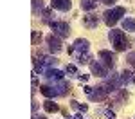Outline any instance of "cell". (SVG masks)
Listing matches in <instances>:
<instances>
[{
	"mask_svg": "<svg viewBox=\"0 0 135 119\" xmlns=\"http://www.w3.org/2000/svg\"><path fill=\"white\" fill-rule=\"evenodd\" d=\"M32 119H47V117H43V116H36V114H34V116H32Z\"/></svg>",
	"mask_w": 135,
	"mask_h": 119,
	"instance_id": "4dcf8cb0",
	"label": "cell"
},
{
	"mask_svg": "<svg viewBox=\"0 0 135 119\" xmlns=\"http://www.w3.org/2000/svg\"><path fill=\"white\" fill-rule=\"evenodd\" d=\"M90 70H92V76H95V78H106L108 76V67H104L101 61H92Z\"/></svg>",
	"mask_w": 135,
	"mask_h": 119,
	"instance_id": "ba28073f",
	"label": "cell"
},
{
	"mask_svg": "<svg viewBox=\"0 0 135 119\" xmlns=\"http://www.w3.org/2000/svg\"><path fill=\"white\" fill-rule=\"evenodd\" d=\"M81 119H83V117H81Z\"/></svg>",
	"mask_w": 135,
	"mask_h": 119,
	"instance_id": "1f68e13d",
	"label": "cell"
},
{
	"mask_svg": "<svg viewBox=\"0 0 135 119\" xmlns=\"http://www.w3.org/2000/svg\"><path fill=\"white\" fill-rule=\"evenodd\" d=\"M88 97H90V101H104V99H108V90H106L103 85L92 87V90H90Z\"/></svg>",
	"mask_w": 135,
	"mask_h": 119,
	"instance_id": "5b68a950",
	"label": "cell"
},
{
	"mask_svg": "<svg viewBox=\"0 0 135 119\" xmlns=\"http://www.w3.org/2000/svg\"><path fill=\"white\" fill-rule=\"evenodd\" d=\"M108 38H110V42H112V45H114V49L117 53L130 49V42H128L126 32L123 29H112V31L108 32Z\"/></svg>",
	"mask_w": 135,
	"mask_h": 119,
	"instance_id": "6da1fadb",
	"label": "cell"
},
{
	"mask_svg": "<svg viewBox=\"0 0 135 119\" xmlns=\"http://www.w3.org/2000/svg\"><path fill=\"white\" fill-rule=\"evenodd\" d=\"M126 15V9L124 7H119V6H115V7H110V9L104 11L103 15V22L108 25V27H114L117 22L121 20L123 16Z\"/></svg>",
	"mask_w": 135,
	"mask_h": 119,
	"instance_id": "7a4b0ae2",
	"label": "cell"
},
{
	"mask_svg": "<svg viewBox=\"0 0 135 119\" xmlns=\"http://www.w3.org/2000/svg\"><path fill=\"white\" fill-rule=\"evenodd\" d=\"M74 45V54H81V53H88V49H90V42L86 40V38H78L76 42L72 43Z\"/></svg>",
	"mask_w": 135,
	"mask_h": 119,
	"instance_id": "30bf717a",
	"label": "cell"
},
{
	"mask_svg": "<svg viewBox=\"0 0 135 119\" xmlns=\"http://www.w3.org/2000/svg\"><path fill=\"white\" fill-rule=\"evenodd\" d=\"M123 31L135 32V18L133 16H126V18H123Z\"/></svg>",
	"mask_w": 135,
	"mask_h": 119,
	"instance_id": "ac0fdd59",
	"label": "cell"
},
{
	"mask_svg": "<svg viewBox=\"0 0 135 119\" xmlns=\"http://www.w3.org/2000/svg\"><path fill=\"white\" fill-rule=\"evenodd\" d=\"M40 40H42V32L40 31H32V45H36Z\"/></svg>",
	"mask_w": 135,
	"mask_h": 119,
	"instance_id": "d4e9b609",
	"label": "cell"
},
{
	"mask_svg": "<svg viewBox=\"0 0 135 119\" xmlns=\"http://www.w3.org/2000/svg\"><path fill=\"white\" fill-rule=\"evenodd\" d=\"M52 27V32L56 34V36H60V38H67L69 34H70V25L67 23V22H61V20H52L49 23Z\"/></svg>",
	"mask_w": 135,
	"mask_h": 119,
	"instance_id": "277c9868",
	"label": "cell"
},
{
	"mask_svg": "<svg viewBox=\"0 0 135 119\" xmlns=\"http://www.w3.org/2000/svg\"><path fill=\"white\" fill-rule=\"evenodd\" d=\"M70 107L76 108V110H79V112H86V110H88V107H86V105H81L79 101H70Z\"/></svg>",
	"mask_w": 135,
	"mask_h": 119,
	"instance_id": "7402d4cb",
	"label": "cell"
},
{
	"mask_svg": "<svg viewBox=\"0 0 135 119\" xmlns=\"http://www.w3.org/2000/svg\"><path fill=\"white\" fill-rule=\"evenodd\" d=\"M78 78H79L81 81H86V79H88V74H78Z\"/></svg>",
	"mask_w": 135,
	"mask_h": 119,
	"instance_id": "83f0119b",
	"label": "cell"
},
{
	"mask_svg": "<svg viewBox=\"0 0 135 119\" xmlns=\"http://www.w3.org/2000/svg\"><path fill=\"white\" fill-rule=\"evenodd\" d=\"M43 110L49 112V114H56V112L60 110V105L54 103L52 99H45V101H43Z\"/></svg>",
	"mask_w": 135,
	"mask_h": 119,
	"instance_id": "2e32d148",
	"label": "cell"
},
{
	"mask_svg": "<svg viewBox=\"0 0 135 119\" xmlns=\"http://www.w3.org/2000/svg\"><path fill=\"white\" fill-rule=\"evenodd\" d=\"M42 18L45 23H51L52 22V9H43L42 11Z\"/></svg>",
	"mask_w": 135,
	"mask_h": 119,
	"instance_id": "44dd1931",
	"label": "cell"
},
{
	"mask_svg": "<svg viewBox=\"0 0 135 119\" xmlns=\"http://www.w3.org/2000/svg\"><path fill=\"white\" fill-rule=\"evenodd\" d=\"M47 45H49V51H51L52 54H58V53H61V51H63L61 38H60V36H56L54 32L47 36Z\"/></svg>",
	"mask_w": 135,
	"mask_h": 119,
	"instance_id": "8992f818",
	"label": "cell"
},
{
	"mask_svg": "<svg viewBox=\"0 0 135 119\" xmlns=\"http://www.w3.org/2000/svg\"><path fill=\"white\" fill-rule=\"evenodd\" d=\"M121 79H123V85H130V83H135V72L133 70H123L121 72Z\"/></svg>",
	"mask_w": 135,
	"mask_h": 119,
	"instance_id": "9a60e30c",
	"label": "cell"
},
{
	"mask_svg": "<svg viewBox=\"0 0 135 119\" xmlns=\"http://www.w3.org/2000/svg\"><path fill=\"white\" fill-rule=\"evenodd\" d=\"M103 87L108 90V94H110V92H119L121 87H123L121 74H114V72H112V76H106L104 81H103Z\"/></svg>",
	"mask_w": 135,
	"mask_h": 119,
	"instance_id": "3957f363",
	"label": "cell"
},
{
	"mask_svg": "<svg viewBox=\"0 0 135 119\" xmlns=\"http://www.w3.org/2000/svg\"><path fill=\"white\" fill-rule=\"evenodd\" d=\"M126 63L135 69V51H130V53L126 54Z\"/></svg>",
	"mask_w": 135,
	"mask_h": 119,
	"instance_id": "603a6c76",
	"label": "cell"
},
{
	"mask_svg": "<svg viewBox=\"0 0 135 119\" xmlns=\"http://www.w3.org/2000/svg\"><path fill=\"white\" fill-rule=\"evenodd\" d=\"M32 88H38V78H36V72L32 74Z\"/></svg>",
	"mask_w": 135,
	"mask_h": 119,
	"instance_id": "4316f807",
	"label": "cell"
},
{
	"mask_svg": "<svg viewBox=\"0 0 135 119\" xmlns=\"http://www.w3.org/2000/svg\"><path fill=\"white\" fill-rule=\"evenodd\" d=\"M43 76H45V78H47L49 81H52V83H58V81H63V78H65V74H63L61 70H58V69H54V67H51V69H47Z\"/></svg>",
	"mask_w": 135,
	"mask_h": 119,
	"instance_id": "9c48e42d",
	"label": "cell"
},
{
	"mask_svg": "<svg viewBox=\"0 0 135 119\" xmlns=\"http://www.w3.org/2000/svg\"><path fill=\"white\" fill-rule=\"evenodd\" d=\"M40 94H42L45 99L60 97V96H58V92H56V88H54V85H42V87H40Z\"/></svg>",
	"mask_w": 135,
	"mask_h": 119,
	"instance_id": "8fae6325",
	"label": "cell"
},
{
	"mask_svg": "<svg viewBox=\"0 0 135 119\" xmlns=\"http://www.w3.org/2000/svg\"><path fill=\"white\" fill-rule=\"evenodd\" d=\"M54 88H56L58 96H67L69 90H70V85L67 81H58V83H54Z\"/></svg>",
	"mask_w": 135,
	"mask_h": 119,
	"instance_id": "5bb4252c",
	"label": "cell"
},
{
	"mask_svg": "<svg viewBox=\"0 0 135 119\" xmlns=\"http://www.w3.org/2000/svg\"><path fill=\"white\" fill-rule=\"evenodd\" d=\"M51 7L58 11H70L72 2L70 0H51Z\"/></svg>",
	"mask_w": 135,
	"mask_h": 119,
	"instance_id": "7c38bea8",
	"label": "cell"
},
{
	"mask_svg": "<svg viewBox=\"0 0 135 119\" xmlns=\"http://www.w3.org/2000/svg\"><path fill=\"white\" fill-rule=\"evenodd\" d=\"M97 4H101V0H81L79 6L83 11H94L97 7Z\"/></svg>",
	"mask_w": 135,
	"mask_h": 119,
	"instance_id": "e0dca14e",
	"label": "cell"
},
{
	"mask_svg": "<svg viewBox=\"0 0 135 119\" xmlns=\"http://www.w3.org/2000/svg\"><path fill=\"white\" fill-rule=\"evenodd\" d=\"M65 72L70 74V76H74V74H78V69H76V65L69 63V65H67V69H65Z\"/></svg>",
	"mask_w": 135,
	"mask_h": 119,
	"instance_id": "cb8c5ba5",
	"label": "cell"
},
{
	"mask_svg": "<svg viewBox=\"0 0 135 119\" xmlns=\"http://www.w3.org/2000/svg\"><path fill=\"white\" fill-rule=\"evenodd\" d=\"M83 25H85V27H88V29H95V27L99 25V16L94 15V13L83 16Z\"/></svg>",
	"mask_w": 135,
	"mask_h": 119,
	"instance_id": "4fadbf2b",
	"label": "cell"
},
{
	"mask_svg": "<svg viewBox=\"0 0 135 119\" xmlns=\"http://www.w3.org/2000/svg\"><path fill=\"white\" fill-rule=\"evenodd\" d=\"M115 2H117V0H101V4L108 6V7H115Z\"/></svg>",
	"mask_w": 135,
	"mask_h": 119,
	"instance_id": "484cf974",
	"label": "cell"
},
{
	"mask_svg": "<svg viewBox=\"0 0 135 119\" xmlns=\"http://www.w3.org/2000/svg\"><path fill=\"white\" fill-rule=\"evenodd\" d=\"M36 108H38V103H36V101H32V114H36Z\"/></svg>",
	"mask_w": 135,
	"mask_h": 119,
	"instance_id": "f1b7e54d",
	"label": "cell"
},
{
	"mask_svg": "<svg viewBox=\"0 0 135 119\" xmlns=\"http://www.w3.org/2000/svg\"><path fill=\"white\" fill-rule=\"evenodd\" d=\"M43 11V0H32V15H38Z\"/></svg>",
	"mask_w": 135,
	"mask_h": 119,
	"instance_id": "ffe728a7",
	"label": "cell"
},
{
	"mask_svg": "<svg viewBox=\"0 0 135 119\" xmlns=\"http://www.w3.org/2000/svg\"><path fill=\"white\" fill-rule=\"evenodd\" d=\"M76 60H78V63H79V65H88V63H92V61H90V60H92L90 53H81V54H76Z\"/></svg>",
	"mask_w": 135,
	"mask_h": 119,
	"instance_id": "d6986e66",
	"label": "cell"
},
{
	"mask_svg": "<svg viewBox=\"0 0 135 119\" xmlns=\"http://www.w3.org/2000/svg\"><path fill=\"white\" fill-rule=\"evenodd\" d=\"M106 116H108V119H115V114H114V112H108Z\"/></svg>",
	"mask_w": 135,
	"mask_h": 119,
	"instance_id": "f546056e",
	"label": "cell"
},
{
	"mask_svg": "<svg viewBox=\"0 0 135 119\" xmlns=\"http://www.w3.org/2000/svg\"><path fill=\"white\" fill-rule=\"evenodd\" d=\"M99 60H101V63H103L104 67L114 69V65H115V54L112 53V51H106V49L99 51Z\"/></svg>",
	"mask_w": 135,
	"mask_h": 119,
	"instance_id": "52a82bcc",
	"label": "cell"
}]
</instances>
